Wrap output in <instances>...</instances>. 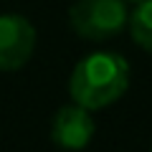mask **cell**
Segmentation results:
<instances>
[{"label": "cell", "mask_w": 152, "mask_h": 152, "mask_svg": "<svg viewBox=\"0 0 152 152\" xmlns=\"http://www.w3.org/2000/svg\"><path fill=\"white\" fill-rule=\"evenodd\" d=\"M129 89V64L122 53L94 51L74 66L69 79V94L89 112L112 107Z\"/></svg>", "instance_id": "6da1fadb"}, {"label": "cell", "mask_w": 152, "mask_h": 152, "mask_svg": "<svg viewBox=\"0 0 152 152\" xmlns=\"http://www.w3.org/2000/svg\"><path fill=\"white\" fill-rule=\"evenodd\" d=\"M129 10L124 0H76L69 8V23L84 41H107L127 28Z\"/></svg>", "instance_id": "7a4b0ae2"}, {"label": "cell", "mask_w": 152, "mask_h": 152, "mask_svg": "<svg viewBox=\"0 0 152 152\" xmlns=\"http://www.w3.org/2000/svg\"><path fill=\"white\" fill-rule=\"evenodd\" d=\"M36 51V28L26 15H0V71H18Z\"/></svg>", "instance_id": "3957f363"}, {"label": "cell", "mask_w": 152, "mask_h": 152, "mask_svg": "<svg viewBox=\"0 0 152 152\" xmlns=\"http://www.w3.org/2000/svg\"><path fill=\"white\" fill-rule=\"evenodd\" d=\"M94 132H96V124L91 112L76 102L61 107L51 119V142L66 152L86 150Z\"/></svg>", "instance_id": "277c9868"}, {"label": "cell", "mask_w": 152, "mask_h": 152, "mask_svg": "<svg viewBox=\"0 0 152 152\" xmlns=\"http://www.w3.org/2000/svg\"><path fill=\"white\" fill-rule=\"evenodd\" d=\"M129 36L142 51L152 53V0H140L134 5V10L129 13Z\"/></svg>", "instance_id": "5b68a950"}, {"label": "cell", "mask_w": 152, "mask_h": 152, "mask_svg": "<svg viewBox=\"0 0 152 152\" xmlns=\"http://www.w3.org/2000/svg\"><path fill=\"white\" fill-rule=\"evenodd\" d=\"M124 3H132V5H137V3H140V0H124Z\"/></svg>", "instance_id": "8992f818"}]
</instances>
